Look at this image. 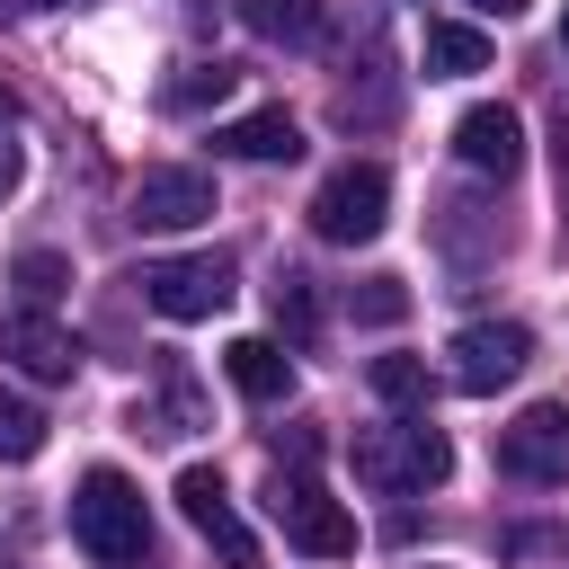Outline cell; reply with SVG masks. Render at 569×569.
Masks as SVG:
<instances>
[{
  "mask_svg": "<svg viewBox=\"0 0 569 569\" xmlns=\"http://www.w3.org/2000/svg\"><path fill=\"white\" fill-rule=\"evenodd\" d=\"M222 373H231V391L258 400V409H276V400L293 391V356H284L276 338H231V347H222Z\"/></svg>",
  "mask_w": 569,
  "mask_h": 569,
  "instance_id": "12",
  "label": "cell"
},
{
  "mask_svg": "<svg viewBox=\"0 0 569 569\" xmlns=\"http://www.w3.org/2000/svg\"><path fill=\"white\" fill-rule=\"evenodd\" d=\"M71 542H80L89 560H107V569H133V560L151 551V516H142V489H133L116 462L80 471V489H71Z\"/></svg>",
  "mask_w": 569,
  "mask_h": 569,
  "instance_id": "1",
  "label": "cell"
},
{
  "mask_svg": "<svg viewBox=\"0 0 569 569\" xmlns=\"http://www.w3.org/2000/svg\"><path fill=\"white\" fill-rule=\"evenodd\" d=\"M142 302L160 320H213L231 302V258H151L142 267Z\"/></svg>",
  "mask_w": 569,
  "mask_h": 569,
  "instance_id": "5",
  "label": "cell"
},
{
  "mask_svg": "<svg viewBox=\"0 0 569 569\" xmlns=\"http://www.w3.org/2000/svg\"><path fill=\"white\" fill-rule=\"evenodd\" d=\"M0 124H9V89H0Z\"/></svg>",
  "mask_w": 569,
  "mask_h": 569,
  "instance_id": "26",
  "label": "cell"
},
{
  "mask_svg": "<svg viewBox=\"0 0 569 569\" xmlns=\"http://www.w3.org/2000/svg\"><path fill=\"white\" fill-rule=\"evenodd\" d=\"M382 222H391V169H382V160H347V169L320 178V196H311V231H320V240L356 249V240H373Z\"/></svg>",
  "mask_w": 569,
  "mask_h": 569,
  "instance_id": "4",
  "label": "cell"
},
{
  "mask_svg": "<svg viewBox=\"0 0 569 569\" xmlns=\"http://www.w3.org/2000/svg\"><path fill=\"white\" fill-rule=\"evenodd\" d=\"M560 44H569V9H560Z\"/></svg>",
  "mask_w": 569,
  "mask_h": 569,
  "instance_id": "27",
  "label": "cell"
},
{
  "mask_svg": "<svg viewBox=\"0 0 569 569\" xmlns=\"http://www.w3.org/2000/svg\"><path fill=\"white\" fill-rule=\"evenodd\" d=\"M231 80H240L231 62H196V71H187V80H169L160 98H169V107L187 116V107H222V98H231Z\"/></svg>",
  "mask_w": 569,
  "mask_h": 569,
  "instance_id": "18",
  "label": "cell"
},
{
  "mask_svg": "<svg viewBox=\"0 0 569 569\" xmlns=\"http://www.w3.org/2000/svg\"><path fill=\"white\" fill-rule=\"evenodd\" d=\"M18 9H62V0H18Z\"/></svg>",
  "mask_w": 569,
  "mask_h": 569,
  "instance_id": "25",
  "label": "cell"
},
{
  "mask_svg": "<svg viewBox=\"0 0 569 569\" xmlns=\"http://www.w3.org/2000/svg\"><path fill=\"white\" fill-rule=\"evenodd\" d=\"M551 160H560V204H569V107H560V133H551Z\"/></svg>",
  "mask_w": 569,
  "mask_h": 569,
  "instance_id": "22",
  "label": "cell"
},
{
  "mask_svg": "<svg viewBox=\"0 0 569 569\" xmlns=\"http://www.w3.org/2000/svg\"><path fill=\"white\" fill-rule=\"evenodd\" d=\"M231 9H240V27H249L258 44H311L320 18H329L320 0H231Z\"/></svg>",
  "mask_w": 569,
  "mask_h": 569,
  "instance_id": "15",
  "label": "cell"
},
{
  "mask_svg": "<svg viewBox=\"0 0 569 569\" xmlns=\"http://www.w3.org/2000/svg\"><path fill=\"white\" fill-rule=\"evenodd\" d=\"M18 187V142H0V196Z\"/></svg>",
  "mask_w": 569,
  "mask_h": 569,
  "instance_id": "23",
  "label": "cell"
},
{
  "mask_svg": "<svg viewBox=\"0 0 569 569\" xmlns=\"http://www.w3.org/2000/svg\"><path fill=\"white\" fill-rule=\"evenodd\" d=\"M533 365V329L525 320H471L462 338H453V382L480 400V391H498V382H516Z\"/></svg>",
  "mask_w": 569,
  "mask_h": 569,
  "instance_id": "7",
  "label": "cell"
},
{
  "mask_svg": "<svg viewBox=\"0 0 569 569\" xmlns=\"http://www.w3.org/2000/svg\"><path fill=\"white\" fill-rule=\"evenodd\" d=\"M0 356H9L18 373H36V382H71V365H80L71 329H53L44 311H9V320H0Z\"/></svg>",
  "mask_w": 569,
  "mask_h": 569,
  "instance_id": "11",
  "label": "cell"
},
{
  "mask_svg": "<svg viewBox=\"0 0 569 569\" xmlns=\"http://www.w3.org/2000/svg\"><path fill=\"white\" fill-rule=\"evenodd\" d=\"M213 151H231V160H293V151H302V133H293V116H284V107H249V116L213 124Z\"/></svg>",
  "mask_w": 569,
  "mask_h": 569,
  "instance_id": "13",
  "label": "cell"
},
{
  "mask_svg": "<svg viewBox=\"0 0 569 569\" xmlns=\"http://www.w3.org/2000/svg\"><path fill=\"white\" fill-rule=\"evenodd\" d=\"M267 516H276V533H284L293 551H311V560H347V551H356V516H347L311 471H276V480H267Z\"/></svg>",
  "mask_w": 569,
  "mask_h": 569,
  "instance_id": "3",
  "label": "cell"
},
{
  "mask_svg": "<svg viewBox=\"0 0 569 569\" xmlns=\"http://www.w3.org/2000/svg\"><path fill=\"white\" fill-rule=\"evenodd\" d=\"M418 62H427V80H471V71H489V36L462 27V18H427Z\"/></svg>",
  "mask_w": 569,
  "mask_h": 569,
  "instance_id": "14",
  "label": "cell"
},
{
  "mask_svg": "<svg viewBox=\"0 0 569 569\" xmlns=\"http://www.w3.org/2000/svg\"><path fill=\"white\" fill-rule=\"evenodd\" d=\"M9 276H18L27 311H44V302H53L62 284H71V258H62V249H18V267H9Z\"/></svg>",
  "mask_w": 569,
  "mask_h": 569,
  "instance_id": "17",
  "label": "cell"
},
{
  "mask_svg": "<svg viewBox=\"0 0 569 569\" xmlns=\"http://www.w3.org/2000/svg\"><path fill=\"white\" fill-rule=\"evenodd\" d=\"M471 9H489V18H516V9H525V0H471Z\"/></svg>",
  "mask_w": 569,
  "mask_h": 569,
  "instance_id": "24",
  "label": "cell"
},
{
  "mask_svg": "<svg viewBox=\"0 0 569 569\" xmlns=\"http://www.w3.org/2000/svg\"><path fill=\"white\" fill-rule=\"evenodd\" d=\"M373 391L391 409H427V365L418 356H373Z\"/></svg>",
  "mask_w": 569,
  "mask_h": 569,
  "instance_id": "19",
  "label": "cell"
},
{
  "mask_svg": "<svg viewBox=\"0 0 569 569\" xmlns=\"http://www.w3.org/2000/svg\"><path fill=\"white\" fill-rule=\"evenodd\" d=\"M453 151H462V169H480V178H516V169H525V124H516V107H471V116L453 124Z\"/></svg>",
  "mask_w": 569,
  "mask_h": 569,
  "instance_id": "10",
  "label": "cell"
},
{
  "mask_svg": "<svg viewBox=\"0 0 569 569\" xmlns=\"http://www.w3.org/2000/svg\"><path fill=\"white\" fill-rule=\"evenodd\" d=\"M36 445H44V418H36L18 391H0V462H27Z\"/></svg>",
  "mask_w": 569,
  "mask_h": 569,
  "instance_id": "20",
  "label": "cell"
},
{
  "mask_svg": "<svg viewBox=\"0 0 569 569\" xmlns=\"http://www.w3.org/2000/svg\"><path fill=\"white\" fill-rule=\"evenodd\" d=\"M356 320H373V329L409 320V284H400V276H365V284H356Z\"/></svg>",
  "mask_w": 569,
  "mask_h": 569,
  "instance_id": "21",
  "label": "cell"
},
{
  "mask_svg": "<svg viewBox=\"0 0 569 569\" xmlns=\"http://www.w3.org/2000/svg\"><path fill=\"white\" fill-rule=\"evenodd\" d=\"M204 213H213V178H204V169L160 160V169L133 178V222H142V231H187V222H204Z\"/></svg>",
  "mask_w": 569,
  "mask_h": 569,
  "instance_id": "8",
  "label": "cell"
},
{
  "mask_svg": "<svg viewBox=\"0 0 569 569\" xmlns=\"http://www.w3.org/2000/svg\"><path fill=\"white\" fill-rule=\"evenodd\" d=\"M445 471H453V445L427 418H400V427H365L356 436V480H373V489H436Z\"/></svg>",
  "mask_w": 569,
  "mask_h": 569,
  "instance_id": "2",
  "label": "cell"
},
{
  "mask_svg": "<svg viewBox=\"0 0 569 569\" xmlns=\"http://www.w3.org/2000/svg\"><path fill=\"white\" fill-rule=\"evenodd\" d=\"M498 471L533 480V489H560L569 480V400H533L507 436H498Z\"/></svg>",
  "mask_w": 569,
  "mask_h": 569,
  "instance_id": "6",
  "label": "cell"
},
{
  "mask_svg": "<svg viewBox=\"0 0 569 569\" xmlns=\"http://www.w3.org/2000/svg\"><path fill=\"white\" fill-rule=\"evenodd\" d=\"M178 507H187V525L222 551V569H258V533L231 516V489H222L204 462H187V471H178Z\"/></svg>",
  "mask_w": 569,
  "mask_h": 569,
  "instance_id": "9",
  "label": "cell"
},
{
  "mask_svg": "<svg viewBox=\"0 0 569 569\" xmlns=\"http://www.w3.org/2000/svg\"><path fill=\"white\" fill-rule=\"evenodd\" d=\"M267 311H276V329H284V338H311V329H320V293H311V276H293V267H284V276L267 284Z\"/></svg>",
  "mask_w": 569,
  "mask_h": 569,
  "instance_id": "16",
  "label": "cell"
}]
</instances>
